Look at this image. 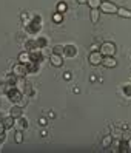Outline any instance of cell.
Instances as JSON below:
<instances>
[{
	"mask_svg": "<svg viewBox=\"0 0 131 153\" xmlns=\"http://www.w3.org/2000/svg\"><path fill=\"white\" fill-rule=\"evenodd\" d=\"M102 65L107 68H116L117 67V60L114 59V56H105L102 60Z\"/></svg>",
	"mask_w": 131,
	"mask_h": 153,
	"instance_id": "cell-8",
	"label": "cell"
},
{
	"mask_svg": "<svg viewBox=\"0 0 131 153\" xmlns=\"http://www.w3.org/2000/svg\"><path fill=\"white\" fill-rule=\"evenodd\" d=\"M66 10H68V5L65 3V2H60L59 5H57V13H66Z\"/></svg>",
	"mask_w": 131,
	"mask_h": 153,
	"instance_id": "cell-25",
	"label": "cell"
},
{
	"mask_svg": "<svg viewBox=\"0 0 131 153\" xmlns=\"http://www.w3.org/2000/svg\"><path fill=\"white\" fill-rule=\"evenodd\" d=\"M77 3H80V5H83V3H86V0H77Z\"/></svg>",
	"mask_w": 131,
	"mask_h": 153,
	"instance_id": "cell-41",
	"label": "cell"
},
{
	"mask_svg": "<svg viewBox=\"0 0 131 153\" xmlns=\"http://www.w3.org/2000/svg\"><path fill=\"white\" fill-rule=\"evenodd\" d=\"M13 74H15L17 77H26V74H28V67H26V64L17 62L13 67Z\"/></svg>",
	"mask_w": 131,
	"mask_h": 153,
	"instance_id": "cell-4",
	"label": "cell"
},
{
	"mask_svg": "<svg viewBox=\"0 0 131 153\" xmlns=\"http://www.w3.org/2000/svg\"><path fill=\"white\" fill-rule=\"evenodd\" d=\"M127 144H128V150L131 152V139H128V141H127Z\"/></svg>",
	"mask_w": 131,
	"mask_h": 153,
	"instance_id": "cell-39",
	"label": "cell"
},
{
	"mask_svg": "<svg viewBox=\"0 0 131 153\" xmlns=\"http://www.w3.org/2000/svg\"><path fill=\"white\" fill-rule=\"evenodd\" d=\"M3 125H5V128H13L14 127V118H13V116L3 118Z\"/></svg>",
	"mask_w": 131,
	"mask_h": 153,
	"instance_id": "cell-20",
	"label": "cell"
},
{
	"mask_svg": "<svg viewBox=\"0 0 131 153\" xmlns=\"http://www.w3.org/2000/svg\"><path fill=\"white\" fill-rule=\"evenodd\" d=\"M52 53H56V54H62V56H63V47H62V45H56V47L52 48Z\"/></svg>",
	"mask_w": 131,
	"mask_h": 153,
	"instance_id": "cell-27",
	"label": "cell"
},
{
	"mask_svg": "<svg viewBox=\"0 0 131 153\" xmlns=\"http://www.w3.org/2000/svg\"><path fill=\"white\" fill-rule=\"evenodd\" d=\"M29 60H31L29 51H22L19 54V62H22V64H29Z\"/></svg>",
	"mask_w": 131,
	"mask_h": 153,
	"instance_id": "cell-15",
	"label": "cell"
},
{
	"mask_svg": "<svg viewBox=\"0 0 131 153\" xmlns=\"http://www.w3.org/2000/svg\"><path fill=\"white\" fill-rule=\"evenodd\" d=\"M99 51L102 53V56H114L116 54V43L114 42H102Z\"/></svg>",
	"mask_w": 131,
	"mask_h": 153,
	"instance_id": "cell-2",
	"label": "cell"
},
{
	"mask_svg": "<svg viewBox=\"0 0 131 153\" xmlns=\"http://www.w3.org/2000/svg\"><path fill=\"white\" fill-rule=\"evenodd\" d=\"M14 141H15V144H22V142H23V131H22V130H15V133H14Z\"/></svg>",
	"mask_w": 131,
	"mask_h": 153,
	"instance_id": "cell-22",
	"label": "cell"
},
{
	"mask_svg": "<svg viewBox=\"0 0 131 153\" xmlns=\"http://www.w3.org/2000/svg\"><path fill=\"white\" fill-rule=\"evenodd\" d=\"M0 121H3V114L2 113H0Z\"/></svg>",
	"mask_w": 131,
	"mask_h": 153,
	"instance_id": "cell-42",
	"label": "cell"
},
{
	"mask_svg": "<svg viewBox=\"0 0 131 153\" xmlns=\"http://www.w3.org/2000/svg\"><path fill=\"white\" fill-rule=\"evenodd\" d=\"M5 125H3V121H0V134H2V133H5Z\"/></svg>",
	"mask_w": 131,
	"mask_h": 153,
	"instance_id": "cell-33",
	"label": "cell"
},
{
	"mask_svg": "<svg viewBox=\"0 0 131 153\" xmlns=\"http://www.w3.org/2000/svg\"><path fill=\"white\" fill-rule=\"evenodd\" d=\"M122 139H124V141H128V139H131V130H130V128L124 130V133H122Z\"/></svg>",
	"mask_w": 131,
	"mask_h": 153,
	"instance_id": "cell-26",
	"label": "cell"
},
{
	"mask_svg": "<svg viewBox=\"0 0 131 153\" xmlns=\"http://www.w3.org/2000/svg\"><path fill=\"white\" fill-rule=\"evenodd\" d=\"M117 16H120L122 19H131V11L128 8H117Z\"/></svg>",
	"mask_w": 131,
	"mask_h": 153,
	"instance_id": "cell-14",
	"label": "cell"
},
{
	"mask_svg": "<svg viewBox=\"0 0 131 153\" xmlns=\"http://www.w3.org/2000/svg\"><path fill=\"white\" fill-rule=\"evenodd\" d=\"M5 82H6V84H10V85H15V82H17V76L13 74V73H11V74H8L6 79H5Z\"/></svg>",
	"mask_w": 131,
	"mask_h": 153,
	"instance_id": "cell-23",
	"label": "cell"
},
{
	"mask_svg": "<svg viewBox=\"0 0 131 153\" xmlns=\"http://www.w3.org/2000/svg\"><path fill=\"white\" fill-rule=\"evenodd\" d=\"M99 48H100V43H93L91 47H90L91 51H99Z\"/></svg>",
	"mask_w": 131,
	"mask_h": 153,
	"instance_id": "cell-30",
	"label": "cell"
},
{
	"mask_svg": "<svg viewBox=\"0 0 131 153\" xmlns=\"http://www.w3.org/2000/svg\"><path fill=\"white\" fill-rule=\"evenodd\" d=\"M48 118L54 119V118H56V113H54V111H49V113H48Z\"/></svg>",
	"mask_w": 131,
	"mask_h": 153,
	"instance_id": "cell-35",
	"label": "cell"
},
{
	"mask_svg": "<svg viewBox=\"0 0 131 153\" xmlns=\"http://www.w3.org/2000/svg\"><path fill=\"white\" fill-rule=\"evenodd\" d=\"M63 56L65 57H76L77 56V48L74 45H65L63 47Z\"/></svg>",
	"mask_w": 131,
	"mask_h": 153,
	"instance_id": "cell-9",
	"label": "cell"
},
{
	"mask_svg": "<svg viewBox=\"0 0 131 153\" xmlns=\"http://www.w3.org/2000/svg\"><path fill=\"white\" fill-rule=\"evenodd\" d=\"M39 124H40V127H46V125H48V122H46L45 118H40L39 119Z\"/></svg>",
	"mask_w": 131,
	"mask_h": 153,
	"instance_id": "cell-31",
	"label": "cell"
},
{
	"mask_svg": "<svg viewBox=\"0 0 131 153\" xmlns=\"http://www.w3.org/2000/svg\"><path fill=\"white\" fill-rule=\"evenodd\" d=\"M22 113H23V108H22L20 105H17V104H14L13 108L10 110V116H13L14 119H15V118H20Z\"/></svg>",
	"mask_w": 131,
	"mask_h": 153,
	"instance_id": "cell-11",
	"label": "cell"
},
{
	"mask_svg": "<svg viewBox=\"0 0 131 153\" xmlns=\"http://www.w3.org/2000/svg\"><path fill=\"white\" fill-rule=\"evenodd\" d=\"M49 62H51V65H52V67L59 68V67H62V65H63V56H62V54H56V53H52V54L49 56Z\"/></svg>",
	"mask_w": 131,
	"mask_h": 153,
	"instance_id": "cell-6",
	"label": "cell"
},
{
	"mask_svg": "<svg viewBox=\"0 0 131 153\" xmlns=\"http://www.w3.org/2000/svg\"><path fill=\"white\" fill-rule=\"evenodd\" d=\"M14 87L19 90L22 94H25V93H26V87H28V84L25 82V77H17V82H15Z\"/></svg>",
	"mask_w": 131,
	"mask_h": 153,
	"instance_id": "cell-10",
	"label": "cell"
},
{
	"mask_svg": "<svg viewBox=\"0 0 131 153\" xmlns=\"http://www.w3.org/2000/svg\"><path fill=\"white\" fill-rule=\"evenodd\" d=\"M40 136H42V138H45V136H48V133H46L45 130H42V131H40Z\"/></svg>",
	"mask_w": 131,
	"mask_h": 153,
	"instance_id": "cell-37",
	"label": "cell"
},
{
	"mask_svg": "<svg viewBox=\"0 0 131 153\" xmlns=\"http://www.w3.org/2000/svg\"><path fill=\"white\" fill-rule=\"evenodd\" d=\"M36 43H37V48H39V50H43V48L48 45V40H46L45 37H37V39H36Z\"/></svg>",
	"mask_w": 131,
	"mask_h": 153,
	"instance_id": "cell-21",
	"label": "cell"
},
{
	"mask_svg": "<svg viewBox=\"0 0 131 153\" xmlns=\"http://www.w3.org/2000/svg\"><path fill=\"white\" fill-rule=\"evenodd\" d=\"M26 67H28V74H34L39 71L40 64L39 62H34V60H29V64H26Z\"/></svg>",
	"mask_w": 131,
	"mask_h": 153,
	"instance_id": "cell-13",
	"label": "cell"
},
{
	"mask_svg": "<svg viewBox=\"0 0 131 153\" xmlns=\"http://www.w3.org/2000/svg\"><path fill=\"white\" fill-rule=\"evenodd\" d=\"M102 60H103V56H102L100 51H90V54H88V62H90L91 65L97 67V65L102 64Z\"/></svg>",
	"mask_w": 131,
	"mask_h": 153,
	"instance_id": "cell-5",
	"label": "cell"
},
{
	"mask_svg": "<svg viewBox=\"0 0 131 153\" xmlns=\"http://www.w3.org/2000/svg\"><path fill=\"white\" fill-rule=\"evenodd\" d=\"M73 91H74L76 94H79V93H80V90H79V87H74V90H73Z\"/></svg>",
	"mask_w": 131,
	"mask_h": 153,
	"instance_id": "cell-38",
	"label": "cell"
},
{
	"mask_svg": "<svg viewBox=\"0 0 131 153\" xmlns=\"http://www.w3.org/2000/svg\"><path fill=\"white\" fill-rule=\"evenodd\" d=\"M25 48H26V51H34V50H39L37 48V43H36V39H29L28 42L25 43Z\"/></svg>",
	"mask_w": 131,
	"mask_h": 153,
	"instance_id": "cell-17",
	"label": "cell"
},
{
	"mask_svg": "<svg viewBox=\"0 0 131 153\" xmlns=\"http://www.w3.org/2000/svg\"><path fill=\"white\" fill-rule=\"evenodd\" d=\"M124 94L128 96V97H131V84H128V85L124 87Z\"/></svg>",
	"mask_w": 131,
	"mask_h": 153,
	"instance_id": "cell-28",
	"label": "cell"
},
{
	"mask_svg": "<svg viewBox=\"0 0 131 153\" xmlns=\"http://www.w3.org/2000/svg\"><path fill=\"white\" fill-rule=\"evenodd\" d=\"M5 91V82H0V93Z\"/></svg>",
	"mask_w": 131,
	"mask_h": 153,
	"instance_id": "cell-36",
	"label": "cell"
},
{
	"mask_svg": "<svg viewBox=\"0 0 131 153\" xmlns=\"http://www.w3.org/2000/svg\"><path fill=\"white\" fill-rule=\"evenodd\" d=\"M5 141H6V134H5V133H2V134H0V144L5 142Z\"/></svg>",
	"mask_w": 131,
	"mask_h": 153,
	"instance_id": "cell-34",
	"label": "cell"
},
{
	"mask_svg": "<svg viewBox=\"0 0 131 153\" xmlns=\"http://www.w3.org/2000/svg\"><path fill=\"white\" fill-rule=\"evenodd\" d=\"M29 56H31V60H34V62H39V64L43 60L42 50H34V51H29Z\"/></svg>",
	"mask_w": 131,
	"mask_h": 153,
	"instance_id": "cell-12",
	"label": "cell"
},
{
	"mask_svg": "<svg viewBox=\"0 0 131 153\" xmlns=\"http://www.w3.org/2000/svg\"><path fill=\"white\" fill-rule=\"evenodd\" d=\"M14 128L15 130H26V128H28V121H26L25 118H22V116H20V118H15L14 119Z\"/></svg>",
	"mask_w": 131,
	"mask_h": 153,
	"instance_id": "cell-7",
	"label": "cell"
},
{
	"mask_svg": "<svg viewBox=\"0 0 131 153\" xmlns=\"http://www.w3.org/2000/svg\"><path fill=\"white\" fill-rule=\"evenodd\" d=\"M63 79H65V80L71 79V71H65V73H63Z\"/></svg>",
	"mask_w": 131,
	"mask_h": 153,
	"instance_id": "cell-32",
	"label": "cell"
},
{
	"mask_svg": "<svg viewBox=\"0 0 131 153\" xmlns=\"http://www.w3.org/2000/svg\"><path fill=\"white\" fill-rule=\"evenodd\" d=\"M62 20H63V14L62 13H54L52 14V22L54 23H62Z\"/></svg>",
	"mask_w": 131,
	"mask_h": 153,
	"instance_id": "cell-24",
	"label": "cell"
},
{
	"mask_svg": "<svg viewBox=\"0 0 131 153\" xmlns=\"http://www.w3.org/2000/svg\"><path fill=\"white\" fill-rule=\"evenodd\" d=\"M25 28H26V33L28 34H37L42 30V17L40 16H31L29 23Z\"/></svg>",
	"mask_w": 131,
	"mask_h": 153,
	"instance_id": "cell-1",
	"label": "cell"
},
{
	"mask_svg": "<svg viewBox=\"0 0 131 153\" xmlns=\"http://www.w3.org/2000/svg\"><path fill=\"white\" fill-rule=\"evenodd\" d=\"M26 104H28V99H25V97H22V99H20V101H19V102H17V105H20V107H22V108H23V107H25Z\"/></svg>",
	"mask_w": 131,
	"mask_h": 153,
	"instance_id": "cell-29",
	"label": "cell"
},
{
	"mask_svg": "<svg viewBox=\"0 0 131 153\" xmlns=\"http://www.w3.org/2000/svg\"><path fill=\"white\" fill-rule=\"evenodd\" d=\"M90 17H91V23H97L99 19H100V10H91L90 13Z\"/></svg>",
	"mask_w": 131,
	"mask_h": 153,
	"instance_id": "cell-16",
	"label": "cell"
},
{
	"mask_svg": "<svg viewBox=\"0 0 131 153\" xmlns=\"http://www.w3.org/2000/svg\"><path fill=\"white\" fill-rule=\"evenodd\" d=\"M90 80H91V82H96V80H97V77H96V76H91Z\"/></svg>",
	"mask_w": 131,
	"mask_h": 153,
	"instance_id": "cell-40",
	"label": "cell"
},
{
	"mask_svg": "<svg viewBox=\"0 0 131 153\" xmlns=\"http://www.w3.org/2000/svg\"><path fill=\"white\" fill-rule=\"evenodd\" d=\"M100 3H102V0H86V5H88L91 10H99Z\"/></svg>",
	"mask_w": 131,
	"mask_h": 153,
	"instance_id": "cell-18",
	"label": "cell"
},
{
	"mask_svg": "<svg viewBox=\"0 0 131 153\" xmlns=\"http://www.w3.org/2000/svg\"><path fill=\"white\" fill-rule=\"evenodd\" d=\"M117 5L113 3V2H108V0H105V2L100 3V13H105V14H116L117 13Z\"/></svg>",
	"mask_w": 131,
	"mask_h": 153,
	"instance_id": "cell-3",
	"label": "cell"
},
{
	"mask_svg": "<svg viewBox=\"0 0 131 153\" xmlns=\"http://www.w3.org/2000/svg\"><path fill=\"white\" fill-rule=\"evenodd\" d=\"M111 142H113V134H107V136L102 139V147H103V149L111 147Z\"/></svg>",
	"mask_w": 131,
	"mask_h": 153,
	"instance_id": "cell-19",
	"label": "cell"
}]
</instances>
